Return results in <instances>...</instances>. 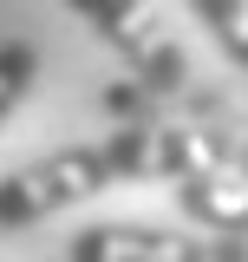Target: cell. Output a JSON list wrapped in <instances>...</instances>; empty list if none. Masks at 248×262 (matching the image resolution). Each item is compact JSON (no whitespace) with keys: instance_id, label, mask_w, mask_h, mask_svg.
<instances>
[{"instance_id":"obj_5","label":"cell","mask_w":248,"mask_h":262,"mask_svg":"<svg viewBox=\"0 0 248 262\" xmlns=\"http://www.w3.org/2000/svg\"><path fill=\"white\" fill-rule=\"evenodd\" d=\"M33 79H39V46H33V39H0V131L27 105Z\"/></svg>"},{"instance_id":"obj_7","label":"cell","mask_w":248,"mask_h":262,"mask_svg":"<svg viewBox=\"0 0 248 262\" xmlns=\"http://www.w3.org/2000/svg\"><path fill=\"white\" fill-rule=\"evenodd\" d=\"M209 262H248V236H209Z\"/></svg>"},{"instance_id":"obj_6","label":"cell","mask_w":248,"mask_h":262,"mask_svg":"<svg viewBox=\"0 0 248 262\" xmlns=\"http://www.w3.org/2000/svg\"><path fill=\"white\" fill-rule=\"evenodd\" d=\"M189 7H196V20L209 27V39L248 72V0H189Z\"/></svg>"},{"instance_id":"obj_8","label":"cell","mask_w":248,"mask_h":262,"mask_svg":"<svg viewBox=\"0 0 248 262\" xmlns=\"http://www.w3.org/2000/svg\"><path fill=\"white\" fill-rule=\"evenodd\" d=\"M235 164H242V170H248V138H242V144H235Z\"/></svg>"},{"instance_id":"obj_2","label":"cell","mask_w":248,"mask_h":262,"mask_svg":"<svg viewBox=\"0 0 248 262\" xmlns=\"http://www.w3.org/2000/svg\"><path fill=\"white\" fill-rule=\"evenodd\" d=\"M118 184V164L105 144H65V151H46V158L20 164L0 177V229H33L46 216H59L85 196L111 190Z\"/></svg>"},{"instance_id":"obj_4","label":"cell","mask_w":248,"mask_h":262,"mask_svg":"<svg viewBox=\"0 0 248 262\" xmlns=\"http://www.w3.org/2000/svg\"><path fill=\"white\" fill-rule=\"evenodd\" d=\"M65 262H209V236L118 216V223H85L65 243Z\"/></svg>"},{"instance_id":"obj_1","label":"cell","mask_w":248,"mask_h":262,"mask_svg":"<svg viewBox=\"0 0 248 262\" xmlns=\"http://www.w3.org/2000/svg\"><path fill=\"white\" fill-rule=\"evenodd\" d=\"M151 177H170L183 210L216 236H248V170L235 151L196 125H157Z\"/></svg>"},{"instance_id":"obj_3","label":"cell","mask_w":248,"mask_h":262,"mask_svg":"<svg viewBox=\"0 0 248 262\" xmlns=\"http://www.w3.org/2000/svg\"><path fill=\"white\" fill-rule=\"evenodd\" d=\"M65 7L85 13V27L131 66V79L151 98L157 92H183L189 59H183V46L170 39V27H163V13H157L151 0H65Z\"/></svg>"}]
</instances>
